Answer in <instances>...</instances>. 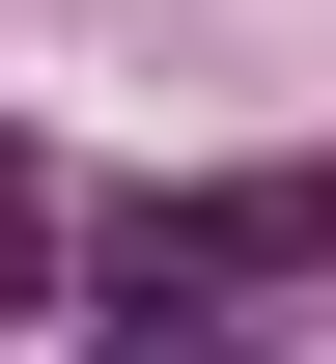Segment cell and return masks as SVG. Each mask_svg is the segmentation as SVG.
<instances>
[{
  "mask_svg": "<svg viewBox=\"0 0 336 364\" xmlns=\"http://www.w3.org/2000/svg\"><path fill=\"white\" fill-rule=\"evenodd\" d=\"M112 252H141L168 309H196V280H281V252H336V168H224V196H141Z\"/></svg>",
  "mask_w": 336,
  "mask_h": 364,
  "instance_id": "1",
  "label": "cell"
},
{
  "mask_svg": "<svg viewBox=\"0 0 336 364\" xmlns=\"http://www.w3.org/2000/svg\"><path fill=\"white\" fill-rule=\"evenodd\" d=\"M85 364H252V309H168V280H141V309H112Z\"/></svg>",
  "mask_w": 336,
  "mask_h": 364,
  "instance_id": "2",
  "label": "cell"
},
{
  "mask_svg": "<svg viewBox=\"0 0 336 364\" xmlns=\"http://www.w3.org/2000/svg\"><path fill=\"white\" fill-rule=\"evenodd\" d=\"M28 280H56V196H28V140H0V309H28Z\"/></svg>",
  "mask_w": 336,
  "mask_h": 364,
  "instance_id": "3",
  "label": "cell"
}]
</instances>
